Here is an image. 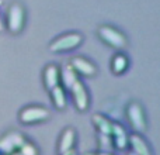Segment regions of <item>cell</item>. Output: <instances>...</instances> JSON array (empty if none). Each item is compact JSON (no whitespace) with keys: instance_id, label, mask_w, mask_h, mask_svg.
I'll list each match as a JSON object with an SVG mask.
<instances>
[{"instance_id":"cell-1","label":"cell","mask_w":160,"mask_h":155,"mask_svg":"<svg viewBox=\"0 0 160 155\" xmlns=\"http://www.w3.org/2000/svg\"><path fill=\"white\" fill-rule=\"evenodd\" d=\"M98 35L104 42H107L108 45L117 48V50H122L127 44V38L122 35V33H119L118 30L112 27H108V25H102L98 28Z\"/></svg>"},{"instance_id":"cell-2","label":"cell","mask_w":160,"mask_h":155,"mask_svg":"<svg viewBox=\"0 0 160 155\" xmlns=\"http://www.w3.org/2000/svg\"><path fill=\"white\" fill-rule=\"evenodd\" d=\"M82 42V35L80 34H66L63 37H59L58 40L49 45V50L52 52H62V51H69L76 48Z\"/></svg>"},{"instance_id":"cell-3","label":"cell","mask_w":160,"mask_h":155,"mask_svg":"<svg viewBox=\"0 0 160 155\" xmlns=\"http://www.w3.org/2000/svg\"><path fill=\"white\" fill-rule=\"evenodd\" d=\"M127 113H128V119L132 123L135 130L141 131V133L146 130V119H145V114H143V109H142L138 103L129 104Z\"/></svg>"},{"instance_id":"cell-4","label":"cell","mask_w":160,"mask_h":155,"mask_svg":"<svg viewBox=\"0 0 160 155\" xmlns=\"http://www.w3.org/2000/svg\"><path fill=\"white\" fill-rule=\"evenodd\" d=\"M49 113H48L47 109L42 107H28L25 110L21 111V119L22 123H32V121H41V120L48 119Z\"/></svg>"},{"instance_id":"cell-5","label":"cell","mask_w":160,"mask_h":155,"mask_svg":"<svg viewBox=\"0 0 160 155\" xmlns=\"http://www.w3.org/2000/svg\"><path fill=\"white\" fill-rule=\"evenodd\" d=\"M70 90H72V93H73L75 103H76V106H78V109L80 111H84L88 107V96H87V92H86L84 86L78 80V82L70 88Z\"/></svg>"},{"instance_id":"cell-6","label":"cell","mask_w":160,"mask_h":155,"mask_svg":"<svg viewBox=\"0 0 160 155\" xmlns=\"http://www.w3.org/2000/svg\"><path fill=\"white\" fill-rule=\"evenodd\" d=\"M22 20H24V11L18 4H14L10 8V19H8V25L10 30L17 33L22 27Z\"/></svg>"},{"instance_id":"cell-7","label":"cell","mask_w":160,"mask_h":155,"mask_svg":"<svg viewBox=\"0 0 160 155\" xmlns=\"http://www.w3.org/2000/svg\"><path fill=\"white\" fill-rule=\"evenodd\" d=\"M72 67L75 68V71L80 72L82 75H86V76H91L96 73V67H94L91 62H88L87 59L84 58H75L72 61Z\"/></svg>"},{"instance_id":"cell-8","label":"cell","mask_w":160,"mask_h":155,"mask_svg":"<svg viewBox=\"0 0 160 155\" xmlns=\"http://www.w3.org/2000/svg\"><path fill=\"white\" fill-rule=\"evenodd\" d=\"M73 144H75V131H73L72 128H68V130H65V133L62 134L61 142H59V152L65 154V152H68V151H70Z\"/></svg>"},{"instance_id":"cell-9","label":"cell","mask_w":160,"mask_h":155,"mask_svg":"<svg viewBox=\"0 0 160 155\" xmlns=\"http://www.w3.org/2000/svg\"><path fill=\"white\" fill-rule=\"evenodd\" d=\"M128 141L131 142V145H132L133 152L135 154H138V155H150V151H149L148 144L139 136L133 134V136H131V138L128 140Z\"/></svg>"},{"instance_id":"cell-10","label":"cell","mask_w":160,"mask_h":155,"mask_svg":"<svg viewBox=\"0 0 160 155\" xmlns=\"http://www.w3.org/2000/svg\"><path fill=\"white\" fill-rule=\"evenodd\" d=\"M59 82V71L55 65H49L45 69V85L48 89H52Z\"/></svg>"},{"instance_id":"cell-11","label":"cell","mask_w":160,"mask_h":155,"mask_svg":"<svg viewBox=\"0 0 160 155\" xmlns=\"http://www.w3.org/2000/svg\"><path fill=\"white\" fill-rule=\"evenodd\" d=\"M111 134L115 136V144L119 150H124V148L128 145V137H127V134H125L124 128H122L121 126L112 124V133Z\"/></svg>"},{"instance_id":"cell-12","label":"cell","mask_w":160,"mask_h":155,"mask_svg":"<svg viewBox=\"0 0 160 155\" xmlns=\"http://www.w3.org/2000/svg\"><path fill=\"white\" fill-rule=\"evenodd\" d=\"M62 82L66 86L68 89H70L76 82H78V76L75 73V69H73L72 65H68L62 69Z\"/></svg>"},{"instance_id":"cell-13","label":"cell","mask_w":160,"mask_h":155,"mask_svg":"<svg viewBox=\"0 0 160 155\" xmlns=\"http://www.w3.org/2000/svg\"><path fill=\"white\" fill-rule=\"evenodd\" d=\"M51 90H52V97H53V102H55V106L58 109H65V106H66V96H65L63 89L56 85Z\"/></svg>"},{"instance_id":"cell-14","label":"cell","mask_w":160,"mask_h":155,"mask_svg":"<svg viewBox=\"0 0 160 155\" xmlns=\"http://www.w3.org/2000/svg\"><path fill=\"white\" fill-rule=\"evenodd\" d=\"M111 67H112L114 73H122V72H125V69H127V67H128L127 56L122 55V54H118V55H115V56H114V59H112V64H111Z\"/></svg>"},{"instance_id":"cell-15","label":"cell","mask_w":160,"mask_h":155,"mask_svg":"<svg viewBox=\"0 0 160 155\" xmlns=\"http://www.w3.org/2000/svg\"><path fill=\"white\" fill-rule=\"evenodd\" d=\"M93 121L96 123V126L98 127V130L101 131L102 134H108V136H110V134L112 133V124H111L107 119H104L102 116H94Z\"/></svg>"},{"instance_id":"cell-16","label":"cell","mask_w":160,"mask_h":155,"mask_svg":"<svg viewBox=\"0 0 160 155\" xmlns=\"http://www.w3.org/2000/svg\"><path fill=\"white\" fill-rule=\"evenodd\" d=\"M100 140H101V150H111V141H110V137H108V134H102L101 133V137H100Z\"/></svg>"},{"instance_id":"cell-17","label":"cell","mask_w":160,"mask_h":155,"mask_svg":"<svg viewBox=\"0 0 160 155\" xmlns=\"http://www.w3.org/2000/svg\"><path fill=\"white\" fill-rule=\"evenodd\" d=\"M22 152H24L25 155H37L35 148H34L32 145H25V147L22 148Z\"/></svg>"},{"instance_id":"cell-18","label":"cell","mask_w":160,"mask_h":155,"mask_svg":"<svg viewBox=\"0 0 160 155\" xmlns=\"http://www.w3.org/2000/svg\"><path fill=\"white\" fill-rule=\"evenodd\" d=\"M62 155H76V152L73 150H70V151H68V152H65V154H62Z\"/></svg>"},{"instance_id":"cell-19","label":"cell","mask_w":160,"mask_h":155,"mask_svg":"<svg viewBox=\"0 0 160 155\" xmlns=\"http://www.w3.org/2000/svg\"><path fill=\"white\" fill-rule=\"evenodd\" d=\"M129 155H138V154H135V152H131Z\"/></svg>"},{"instance_id":"cell-20","label":"cell","mask_w":160,"mask_h":155,"mask_svg":"<svg viewBox=\"0 0 160 155\" xmlns=\"http://www.w3.org/2000/svg\"><path fill=\"white\" fill-rule=\"evenodd\" d=\"M88 155H90V154H88ZM100 155H108V154H105V152H104V154H100Z\"/></svg>"}]
</instances>
